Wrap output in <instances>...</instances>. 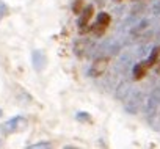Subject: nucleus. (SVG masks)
I'll return each mask as SVG.
<instances>
[{"mask_svg":"<svg viewBox=\"0 0 160 149\" xmlns=\"http://www.w3.org/2000/svg\"><path fill=\"white\" fill-rule=\"evenodd\" d=\"M160 115V83L151 91L146 104V119L149 126L157 130V118Z\"/></svg>","mask_w":160,"mask_h":149,"instance_id":"1","label":"nucleus"},{"mask_svg":"<svg viewBox=\"0 0 160 149\" xmlns=\"http://www.w3.org/2000/svg\"><path fill=\"white\" fill-rule=\"evenodd\" d=\"M25 127H27V119L24 116H14V118L8 119L7 122L0 124V132L3 135H11V133L25 130Z\"/></svg>","mask_w":160,"mask_h":149,"instance_id":"2","label":"nucleus"},{"mask_svg":"<svg viewBox=\"0 0 160 149\" xmlns=\"http://www.w3.org/2000/svg\"><path fill=\"white\" fill-rule=\"evenodd\" d=\"M143 105V93L135 90L129 94V97L126 99V104H124V110L129 113V115H137L140 112Z\"/></svg>","mask_w":160,"mask_h":149,"instance_id":"3","label":"nucleus"},{"mask_svg":"<svg viewBox=\"0 0 160 149\" xmlns=\"http://www.w3.org/2000/svg\"><path fill=\"white\" fill-rule=\"evenodd\" d=\"M107 66H108V57H99V58H96L94 63L91 64V67L88 69V76L93 77V79L101 77L102 74L105 72Z\"/></svg>","mask_w":160,"mask_h":149,"instance_id":"4","label":"nucleus"},{"mask_svg":"<svg viewBox=\"0 0 160 149\" xmlns=\"http://www.w3.org/2000/svg\"><path fill=\"white\" fill-rule=\"evenodd\" d=\"M32 64H33V69L36 72H42L47 66V55L44 50L41 49H35L32 52Z\"/></svg>","mask_w":160,"mask_h":149,"instance_id":"5","label":"nucleus"},{"mask_svg":"<svg viewBox=\"0 0 160 149\" xmlns=\"http://www.w3.org/2000/svg\"><path fill=\"white\" fill-rule=\"evenodd\" d=\"M93 13H94V7H93V5H87V7L82 10V13L78 14L77 25H78V28H80V32H82V33L87 32L85 27H88V22H90V19L93 17Z\"/></svg>","mask_w":160,"mask_h":149,"instance_id":"6","label":"nucleus"},{"mask_svg":"<svg viewBox=\"0 0 160 149\" xmlns=\"http://www.w3.org/2000/svg\"><path fill=\"white\" fill-rule=\"evenodd\" d=\"M88 52H93V42L90 39H77L74 44V53L77 57H83Z\"/></svg>","mask_w":160,"mask_h":149,"instance_id":"7","label":"nucleus"},{"mask_svg":"<svg viewBox=\"0 0 160 149\" xmlns=\"http://www.w3.org/2000/svg\"><path fill=\"white\" fill-rule=\"evenodd\" d=\"M130 90H132L130 80H122L115 90V97L118 101H126V97L130 94Z\"/></svg>","mask_w":160,"mask_h":149,"instance_id":"8","label":"nucleus"},{"mask_svg":"<svg viewBox=\"0 0 160 149\" xmlns=\"http://www.w3.org/2000/svg\"><path fill=\"white\" fill-rule=\"evenodd\" d=\"M148 69H151V67H149V64H148V61H146V60L135 63V64H133V67H132V76H133V79H135V80L143 79V77L146 76Z\"/></svg>","mask_w":160,"mask_h":149,"instance_id":"9","label":"nucleus"},{"mask_svg":"<svg viewBox=\"0 0 160 149\" xmlns=\"http://www.w3.org/2000/svg\"><path fill=\"white\" fill-rule=\"evenodd\" d=\"M158 55H160V46H155V47H152V49H151V53H149V57L146 58V61H148L149 67H152V66L157 63V60H158Z\"/></svg>","mask_w":160,"mask_h":149,"instance_id":"10","label":"nucleus"},{"mask_svg":"<svg viewBox=\"0 0 160 149\" xmlns=\"http://www.w3.org/2000/svg\"><path fill=\"white\" fill-rule=\"evenodd\" d=\"M110 21H112V17H110V14H108V13L102 11V13H99V14H98V22H99L101 25L108 27V25H110Z\"/></svg>","mask_w":160,"mask_h":149,"instance_id":"11","label":"nucleus"},{"mask_svg":"<svg viewBox=\"0 0 160 149\" xmlns=\"http://www.w3.org/2000/svg\"><path fill=\"white\" fill-rule=\"evenodd\" d=\"M85 7H83V0H74L72 2V7H71V10H72V13L74 14H80L82 13V10H83Z\"/></svg>","mask_w":160,"mask_h":149,"instance_id":"12","label":"nucleus"},{"mask_svg":"<svg viewBox=\"0 0 160 149\" xmlns=\"http://www.w3.org/2000/svg\"><path fill=\"white\" fill-rule=\"evenodd\" d=\"M8 14H10V7L3 2V0H0V22H2Z\"/></svg>","mask_w":160,"mask_h":149,"instance_id":"13","label":"nucleus"},{"mask_svg":"<svg viewBox=\"0 0 160 149\" xmlns=\"http://www.w3.org/2000/svg\"><path fill=\"white\" fill-rule=\"evenodd\" d=\"M27 147L28 149H47V147H52V144H50V141H39V143L28 144Z\"/></svg>","mask_w":160,"mask_h":149,"instance_id":"14","label":"nucleus"},{"mask_svg":"<svg viewBox=\"0 0 160 149\" xmlns=\"http://www.w3.org/2000/svg\"><path fill=\"white\" fill-rule=\"evenodd\" d=\"M75 119L78 122H90L91 121V116L87 112H78V113H75Z\"/></svg>","mask_w":160,"mask_h":149,"instance_id":"15","label":"nucleus"},{"mask_svg":"<svg viewBox=\"0 0 160 149\" xmlns=\"http://www.w3.org/2000/svg\"><path fill=\"white\" fill-rule=\"evenodd\" d=\"M105 28H107V27L101 25L98 21H96V24H94V25H91V27H90V30H91V32H94V35H96V36H101V35L105 32Z\"/></svg>","mask_w":160,"mask_h":149,"instance_id":"16","label":"nucleus"},{"mask_svg":"<svg viewBox=\"0 0 160 149\" xmlns=\"http://www.w3.org/2000/svg\"><path fill=\"white\" fill-rule=\"evenodd\" d=\"M151 11L154 16H160V0H157V2H154V5L151 7Z\"/></svg>","mask_w":160,"mask_h":149,"instance_id":"17","label":"nucleus"},{"mask_svg":"<svg viewBox=\"0 0 160 149\" xmlns=\"http://www.w3.org/2000/svg\"><path fill=\"white\" fill-rule=\"evenodd\" d=\"M144 8H146V5H144V3L135 5V7H133V10H132V14H137V16H138V14H141V13L144 11Z\"/></svg>","mask_w":160,"mask_h":149,"instance_id":"18","label":"nucleus"},{"mask_svg":"<svg viewBox=\"0 0 160 149\" xmlns=\"http://www.w3.org/2000/svg\"><path fill=\"white\" fill-rule=\"evenodd\" d=\"M2 115H3V112H2V108H0V118H2Z\"/></svg>","mask_w":160,"mask_h":149,"instance_id":"19","label":"nucleus"},{"mask_svg":"<svg viewBox=\"0 0 160 149\" xmlns=\"http://www.w3.org/2000/svg\"><path fill=\"white\" fill-rule=\"evenodd\" d=\"M115 2H121V0H115Z\"/></svg>","mask_w":160,"mask_h":149,"instance_id":"20","label":"nucleus"},{"mask_svg":"<svg viewBox=\"0 0 160 149\" xmlns=\"http://www.w3.org/2000/svg\"><path fill=\"white\" fill-rule=\"evenodd\" d=\"M133 2H137V0H133ZM138 2H140V0H138Z\"/></svg>","mask_w":160,"mask_h":149,"instance_id":"21","label":"nucleus"}]
</instances>
